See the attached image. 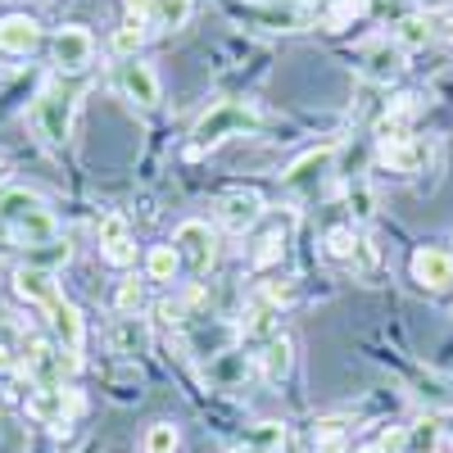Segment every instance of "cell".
I'll list each match as a JSON object with an SVG mask.
<instances>
[{"label": "cell", "instance_id": "obj_1", "mask_svg": "<svg viewBox=\"0 0 453 453\" xmlns=\"http://www.w3.org/2000/svg\"><path fill=\"white\" fill-rule=\"evenodd\" d=\"M0 222L10 226V236L23 250L59 241V222H55V213L46 209V200L36 191H5L0 196Z\"/></svg>", "mask_w": 453, "mask_h": 453}, {"label": "cell", "instance_id": "obj_2", "mask_svg": "<svg viewBox=\"0 0 453 453\" xmlns=\"http://www.w3.org/2000/svg\"><path fill=\"white\" fill-rule=\"evenodd\" d=\"M263 123V109L254 100H222L213 104L204 119L196 123V145H191V155H200V150H213L222 141H232V136H245Z\"/></svg>", "mask_w": 453, "mask_h": 453}, {"label": "cell", "instance_id": "obj_3", "mask_svg": "<svg viewBox=\"0 0 453 453\" xmlns=\"http://www.w3.org/2000/svg\"><path fill=\"white\" fill-rule=\"evenodd\" d=\"M236 14L263 32H304L318 19L313 5H304V0H254V5H241Z\"/></svg>", "mask_w": 453, "mask_h": 453}, {"label": "cell", "instance_id": "obj_4", "mask_svg": "<svg viewBox=\"0 0 453 453\" xmlns=\"http://www.w3.org/2000/svg\"><path fill=\"white\" fill-rule=\"evenodd\" d=\"M68 123H73V96L50 82L32 104V132L59 150V145H68Z\"/></svg>", "mask_w": 453, "mask_h": 453}, {"label": "cell", "instance_id": "obj_5", "mask_svg": "<svg viewBox=\"0 0 453 453\" xmlns=\"http://www.w3.org/2000/svg\"><path fill=\"white\" fill-rule=\"evenodd\" d=\"M173 245H177L181 263H186L196 277H204L213 263H218V236H213V226H209L204 218H186L177 232H173Z\"/></svg>", "mask_w": 453, "mask_h": 453}, {"label": "cell", "instance_id": "obj_6", "mask_svg": "<svg viewBox=\"0 0 453 453\" xmlns=\"http://www.w3.org/2000/svg\"><path fill=\"white\" fill-rule=\"evenodd\" d=\"M50 326L59 335V358H64V372H78L82 367V349H87V322H82V309L73 299H59L50 309Z\"/></svg>", "mask_w": 453, "mask_h": 453}, {"label": "cell", "instance_id": "obj_7", "mask_svg": "<svg viewBox=\"0 0 453 453\" xmlns=\"http://www.w3.org/2000/svg\"><path fill=\"white\" fill-rule=\"evenodd\" d=\"M335 164V145H322V150H309L304 159H295L286 173H281V191L286 196H318L322 177L331 173Z\"/></svg>", "mask_w": 453, "mask_h": 453}, {"label": "cell", "instance_id": "obj_8", "mask_svg": "<svg viewBox=\"0 0 453 453\" xmlns=\"http://www.w3.org/2000/svg\"><path fill=\"white\" fill-rule=\"evenodd\" d=\"M100 258L109 268H132L136 245H132V226L123 213H100Z\"/></svg>", "mask_w": 453, "mask_h": 453}, {"label": "cell", "instance_id": "obj_9", "mask_svg": "<svg viewBox=\"0 0 453 453\" xmlns=\"http://www.w3.org/2000/svg\"><path fill=\"white\" fill-rule=\"evenodd\" d=\"M119 87H123V96H127L136 109H155V104H159V73L150 68L141 55L119 64Z\"/></svg>", "mask_w": 453, "mask_h": 453}, {"label": "cell", "instance_id": "obj_10", "mask_svg": "<svg viewBox=\"0 0 453 453\" xmlns=\"http://www.w3.org/2000/svg\"><path fill=\"white\" fill-rule=\"evenodd\" d=\"M258 218H263V196H258V191H245V186H236V191H226V196L218 200V222L226 226V232H236V236H245Z\"/></svg>", "mask_w": 453, "mask_h": 453}, {"label": "cell", "instance_id": "obj_11", "mask_svg": "<svg viewBox=\"0 0 453 453\" xmlns=\"http://www.w3.org/2000/svg\"><path fill=\"white\" fill-rule=\"evenodd\" d=\"M403 68H408V50L395 42H376L367 55H363V78L367 82H376V87H390V82H399L403 78Z\"/></svg>", "mask_w": 453, "mask_h": 453}, {"label": "cell", "instance_id": "obj_12", "mask_svg": "<svg viewBox=\"0 0 453 453\" xmlns=\"http://www.w3.org/2000/svg\"><path fill=\"white\" fill-rule=\"evenodd\" d=\"M91 59H96V36L87 27L73 23V27H59L55 32V64L64 73H82Z\"/></svg>", "mask_w": 453, "mask_h": 453}, {"label": "cell", "instance_id": "obj_13", "mask_svg": "<svg viewBox=\"0 0 453 453\" xmlns=\"http://www.w3.org/2000/svg\"><path fill=\"white\" fill-rule=\"evenodd\" d=\"M408 273L422 290H449L453 286V254L449 250H418L408 258Z\"/></svg>", "mask_w": 453, "mask_h": 453}, {"label": "cell", "instance_id": "obj_14", "mask_svg": "<svg viewBox=\"0 0 453 453\" xmlns=\"http://www.w3.org/2000/svg\"><path fill=\"white\" fill-rule=\"evenodd\" d=\"M14 290L27 299V304H36V309H55L59 304V281H55V273H42V268H19L14 273Z\"/></svg>", "mask_w": 453, "mask_h": 453}, {"label": "cell", "instance_id": "obj_15", "mask_svg": "<svg viewBox=\"0 0 453 453\" xmlns=\"http://www.w3.org/2000/svg\"><path fill=\"white\" fill-rule=\"evenodd\" d=\"M42 42V23L27 14H5L0 19V50L5 55H32Z\"/></svg>", "mask_w": 453, "mask_h": 453}, {"label": "cell", "instance_id": "obj_16", "mask_svg": "<svg viewBox=\"0 0 453 453\" xmlns=\"http://www.w3.org/2000/svg\"><path fill=\"white\" fill-rule=\"evenodd\" d=\"M254 363H258V372L268 376V381H286L290 367H295V345H290V335L277 331L273 340H263L258 354H254Z\"/></svg>", "mask_w": 453, "mask_h": 453}, {"label": "cell", "instance_id": "obj_17", "mask_svg": "<svg viewBox=\"0 0 453 453\" xmlns=\"http://www.w3.org/2000/svg\"><path fill=\"white\" fill-rule=\"evenodd\" d=\"M27 376L36 386H64V358L50 340H27Z\"/></svg>", "mask_w": 453, "mask_h": 453}, {"label": "cell", "instance_id": "obj_18", "mask_svg": "<svg viewBox=\"0 0 453 453\" xmlns=\"http://www.w3.org/2000/svg\"><path fill=\"white\" fill-rule=\"evenodd\" d=\"M381 164H386L390 173L412 177V173H422V164H426V145H422V141H412V136L381 141Z\"/></svg>", "mask_w": 453, "mask_h": 453}, {"label": "cell", "instance_id": "obj_19", "mask_svg": "<svg viewBox=\"0 0 453 453\" xmlns=\"http://www.w3.org/2000/svg\"><path fill=\"white\" fill-rule=\"evenodd\" d=\"M113 349L119 354H145L150 349V331H145V322L141 318H119L113 322Z\"/></svg>", "mask_w": 453, "mask_h": 453}, {"label": "cell", "instance_id": "obj_20", "mask_svg": "<svg viewBox=\"0 0 453 453\" xmlns=\"http://www.w3.org/2000/svg\"><path fill=\"white\" fill-rule=\"evenodd\" d=\"M177 273H181L177 245H150V254H145V277H150V281H177Z\"/></svg>", "mask_w": 453, "mask_h": 453}, {"label": "cell", "instance_id": "obj_21", "mask_svg": "<svg viewBox=\"0 0 453 453\" xmlns=\"http://www.w3.org/2000/svg\"><path fill=\"white\" fill-rule=\"evenodd\" d=\"M395 42H399L403 50H422L426 42H435L431 19H426V14H408V19H399V23H395Z\"/></svg>", "mask_w": 453, "mask_h": 453}, {"label": "cell", "instance_id": "obj_22", "mask_svg": "<svg viewBox=\"0 0 453 453\" xmlns=\"http://www.w3.org/2000/svg\"><path fill=\"white\" fill-rule=\"evenodd\" d=\"M367 5H372V0H335V5L322 14V27H326V32H345L354 19L367 14Z\"/></svg>", "mask_w": 453, "mask_h": 453}, {"label": "cell", "instance_id": "obj_23", "mask_svg": "<svg viewBox=\"0 0 453 453\" xmlns=\"http://www.w3.org/2000/svg\"><path fill=\"white\" fill-rule=\"evenodd\" d=\"M345 435H349V422H345V418H322V422L313 426V444H318V453H340Z\"/></svg>", "mask_w": 453, "mask_h": 453}, {"label": "cell", "instance_id": "obj_24", "mask_svg": "<svg viewBox=\"0 0 453 453\" xmlns=\"http://www.w3.org/2000/svg\"><path fill=\"white\" fill-rule=\"evenodd\" d=\"M358 250H363V236L354 232V226H331V232H326V254H331V258L354 263Z\"/></svg>", "mask_w": 453, "mask_h": 453}, {"label": "cell", "instance_id": "obj_25", "mask_svg": "<svg viewBox=\"0 0 453 453\" xmlns=\"http://www.w3.org/2000/svg\"><path fill=\"white\" fill-rule=\"evenodd\" d=\"M177 444H181V431L173 422H155L141 440V453H177Z\"/></svg>", "mask_w": 453, "mask_h": 453}, {"label": "cell", "instance_id": "obj_26", "mask_svg": "<svg viewBox=\"0 0 453 453\" xmlns=\"http://www.w3.org/2000/svg\"><path fill=\"white\" fill-rule=\"evenodd\" d=\"M64 263H68V245H64V241H50V245H36V250H27V268L59 273Z\"/></svg>", "mask_w": 453, "mask_h": 453}, {"label": "cell", "instance_id": "obj_27", "mask_svg": "<svg viewBox=\"0 0 453 453\" xmlns=\"http://www.w3.org/2000/svg\"><path fill=\"white\" fill-rule=\"evenodd\" d=\"M155 19L164 32H181L191 23V0H155Z\"/></svg>", "mask_w": 453, "mask_h": 453}, {"label": "cell", "instance_id": "obj_28", "mask_svg": "<svg viewBox=\"0 0 453 453\" xmlns=\"http://www.w3.org/2000/svg\"><path fill=\"white\" fill-rule=\"evenodd\" d=\"M145 46V23H123L119 32H113V55H123V59H136V50Z\"/></svg>", "mask_w": 453, "mask_h": 453}, {"label": "cell", "instance_id": "obj_29", "mask_svg": "<svg viewBox=\"0 0 453 453\" xmlns=\"http://www.w3.org/2000/svg\"><path fill=\"white\" fill-rule=\"evenodd\" d=\"M250 444H254L258 453H277V449L286 444V426H281V422H258V426L250 431Z\"/></svg>", "mask_w": 453, "mask_h": 453}, {"label": "cell", "instance_id": "obj_30", "mask_svg": "<svg viewBox=\"0 0 453 453\" xmlns=\"http://www.w3.org/2000/svg\"><path fill=\"white\" fill-rule=\"evenodd\" d=\"M113 304H119V313H123V318H136V313H141V304H145V286H141L136 277H127V281L119 286V295H113Z\"/></svg>", "mask_w": 453, "mask_h": 453}, {"label": "cell", "instance_id": "obj_31", "mask_svg": "<svg viewBox=\"0 0 453 453\" xmlns=\"http://www.w3.org/2000/svg\"><path fill=\"white\" fill-rule=\"evenodd\" d=\"M426 19H431V32H435V42L453 46V5H444V10H431Z\"/></svg>", "mask_w": 453, "mask_h": 453}, {"label": "cell", "instance_id": "obj_32", "mask_svg": "<svg viewBox=\"0 0 453 453\" xmlns=\"http://www.w3.org/2000/svg\"><path fill=\"white\" fill-rule=\"evenodd\" d=\"M263 299H268L273 309L295 304V286H290V281H268V286H263Z\"/></svg>", "mask_w": 453, "mask_h": 453}, {"label": "cell", "instance_id": "obj_33", "mask_svg": "<svg viewBox=\"0 0 453 453\" xmlns=\"http://www.w3.org/2000/svg\"><path fill=\"white\" fill-rule=\"evenodd\" d=\"M155 313L168 322V326H181L186 322V313H191V309H186L181 304V299H159V304H155Z\"/></svg>", "mask_w": 453, "mask_h": 453}, {"label": "cell", "instance_id": "obj_34", "mask_svg": "<svg viewBox=\"0 0 453 453\" xmlns=\"http://www.w3.org/2000/svg\"><path fill=\"white\" fill-rule=\"evenodd\" d=\"M150 14H155V0H127V19L132 23H145Z\"/></svg>", "mask_w": 453, "mask_h": 453}, {"label": "cell", "instance_id": "obj_35", "mask_svg": "<svg viewBox=\"0 0 453 453\" xmlns=\"http://www.w3.org/2000/svg\"><path fill=\"white\" fill-rule=\"evenodd\" d=\"M10 363H14V358H10V349L0 345V372H10Z\"/></svg>", "mask_w": 453, "mask_h": 453}, {"label": "cell", "instance_id": "obj_36", "mask_svg": "<svg viewBox=\"0 0 453 453\" xmlns=\"http://www.w3.org/2000/svg\"><path fill=\"white\" fill-rule=\"evenodd\" d=\"M5 177H10V159H5V155H0V181H5Z\"/></svg>", "mask_w": 453, "mask_h": 453}, {"label": "cell", "instance_id": "obj_37", "mask_svg": "<svg viewBox=\"0 0 453 453\" xmlns=\"http://www.w3.org/2000/svg\"><path fill=\"white\" fill-rule=\"evenodd\" d=\"M304 5H309V0H304Z\"/></svg>", "mask_w": 453, "mask_h": 453}]
</instances>
